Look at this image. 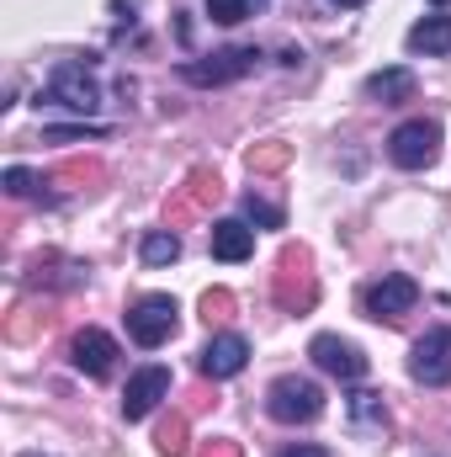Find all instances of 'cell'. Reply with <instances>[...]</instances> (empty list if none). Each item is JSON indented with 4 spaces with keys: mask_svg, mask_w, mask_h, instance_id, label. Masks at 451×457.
<instances>
[{
    "mask_svg": "<svg viewBox=\"0 0 451 457\" xmlns=\"http://www.w3.org/2000/svg\"><path fill=\"white\" fill-rule=\"evenodd\" d=\"M282 457H330V453H324V447H308V442H303V447H287Z\"/></svg>",
    "mask_w": 451,
    "mask_h": 457,
    "instance_id": "obj_30",
    "label": "cell"
},
{
    "mask_svg": "<svg viewBox=\"0 0 451 457\" xmlns=\"http://www.w3.org/2000/svg\"><path fill=\"white\" fill-rule=\"evenodd\" d=\"M409 372H414V383H425V388L451 383V330H425V336L414 341Z\"/></svg>",
    "mask_w": 451,
    "mask_h": 457,
    "instance_id": "obj_10",
    "label": "cell"
},
{
    "mask_svg": "<svg viewBox=\"0 0 451 457\" xmlns=\"http://www.w3.org/2000/svg\"><path fill=\"white\" fill-rule=\"evenodd\" d=\"M48 144H80V138H107L102 122H86V128H43Z\"/></svg>",
    "mask_w": 451,
    "mask_h": 457,
    "instance_id": "obj_27",
    "label": "cell"
},
{
    "mask_svg": "<svg viewBox=\"0 0 451 457\" xmlns=\"http://www.w3.org/2000/svg\"><path fill=\"white\" fill-rule=\"evenodd\" d=\"M244 213H250L255 224H266V228H282V224H287V219H282V208H276V203H266V197H255V192L244 197Z\"/></svg>",
    "mask_w": 451,
    "mask_h": 457,
    "instance_id": "obj_28",
    "label": "cell"
},
{
    "mask_svg": "<svg viewBox=\"0 0 451 457\" xmlns=\"http://www.w3.org/2000/svg\"><path fill=\"white\" fill-rule=\"evenodd\" d=\"M266 410H271V420H282V426H308V420L324 415V388H319L314 378L287 372V378H276V383L266 388Z\"/></svg>",
    "mask_w": 451,
    "mask_h": 457,
    "instance_id": "obj_2",
    "label": "cell"
},
{
    "mask_svg": "<svg viewBox=\"0 0 451 457\" xmlns=\"http://www.w3.org/2000/svg\"><path fill=\"white\" fill-rule=\"evenodd\" d=\"M409 54H451V16H425L409 27Z\"/></svg>",
    "mask_w": 451,
    "mask_h": 457,
    "instance_id": "obj_18",
    "label": "cell"
},
{
    "mask_svg": "<svg viewBox=\"0 0 451 457\" xmlns=\"http://www.w3.org/2000/svg\"><path fill=\"white\" fill-rule=\"evenodd\" d=\"M414 303H420V282L404 277V271H388L382 282H372V287L361 293V314L377 320V325H398Z\"/></svg>",
    "mask_w": 451,
    "mask_h": 457,
    "instance_id": "obj_5",
    "label": "cell"
},
{
    "mask_svg": "<svg viewBox=\"0 0 451 457\" xmlns=\"http://www.w3.org/2000/svg\"><path fill=\"white\" fill-rule=\"evenodd\" d=\"M271 298H276L282 314H308L319 303V277H314L308 245H282L276 271H271Z\"/></svg>",
    "mask_w": 451,
    "mask_h": 457,
    "instance_id": "obj_1",
    "label": "cell"
},
{
    "mask_svg": "<svg viewBox=\"0 0 451 457\" xmlns=\"http://www.w3.org/2000/svg\"><path fill=\"white\" fill-rule=\"evenodd\" d=\"M244 165H250L255 176H276V170H287V165H292V144H282V138H266V144H250V154H244Z\"/></svg>",
    "mask_w": 451,
    "mask_h": 457,
    "instance_id": "obj_19",
    "label": "cell"
},
{
    "mask_svg": "<svg viewBox=\"0 0 451 457\" xmlns=\"http://www.w3.org/2000/svg\"><path fill=\"white\" fill-rule=\"evenodd\" d=\"M255 48H224V54H208V59H186L181 64V80L186 86H234V80H244L250 70H255Z\"/></svg>",
    "mask_w": 451,
    "mask_h": 457,
    "instance_id": "obj_7",
    "label": "cell"
},
{
    "mask_svg": "<svg viewBox=\"0 0 451 457\" xmlns=\"http://www.w3.org/2000/svg\"><path fill=\"white\" fill-rule=\"evenodd\" d=\"M138 255H144V266H170V261H181V234L176 228H149Z\"/></svg>",
    "mask_w": 451,
    "mask_h": 457,
    "instance_id": "obj_21",
    "label": "cell"
},
{
    "mask_svg": "<svg viewBox=\"0 0 451 457\" xmlns=\"http://www.w3.org/2000/svg\"><path fill=\"white\" fill-rule=\"evenodd\" d=\"M154 447H160V457H186L192 453V426H186V415H165V420L154 426Z\"/></svg>",
    "mask_w": 451,
    "mask_h": 457,
    "instance_id": "obj_20",
    "label": "cell"
},
{
    "mask_svg": "<svg viewBox=\"0 0 451 457\" xmlns=\"http://www.w3.org/2000/svg\"><path fill=\"white\" fill-rule=\"evenodd\" d=\"M335 5H345V11H350V5H366V0H335Z\"/></svg>",
    "mask_w": 451,
    "mask_h": 457,
    "instance_id": "obj_31",
    "label": "cell"
},
{
    "mask_svg": "<svg viewBox=\"0 0 451 457\" xmlns=\"http://www.w3.org/2000/svg\"><path fill=\"white\" fill-rule=\"evenodd\" d=\"M48 181H80V187H96V181H107V170H102V160H64V165H53Z\"/></svg>",
    "mask_w": 451,
    "mask_h": 457,
    "instance_id": "obj_23",
    "label": "cell"
},
{
    "mask_svg": "<svg viewBox=\"0 0 451 457\" xmlns=\"http://www.w3.org/2000/svg\"><path fill=\"white\" fill-rule=\"evenodd\" d=\"M117 356H122L117 341L107 336V330H96V325H91V330H80V336L70 341V361H75L86 378H107V372L117 367Z\"/></svg>",
    "mask_w": 451,
    "mask_h": 457,
    "instance_id": "obj_13",
    "label": "cell"
},
{
    "mask_svg": "<svg viewBox=\"0 0 451 457\" xmlns=\"http://www.w3.org/2000/svg\"><path fill=\"white\" fill-rule=\"evenodd\" d=\"M91 271L80 266V261H64V255H37V266H32V282H48V287H80Z\"/></svg>",
    "mask_w": 451,
    "mask_h": 457,
    "instance_id": "obj_17",
    "label": "cell"
},
{
    "mask_svg": "<svg viewBox=\"0 0 451 457\" xmlns=\"http://www.w3.org/2000/svg\"><path fill=\"white\" fill-rule=\"evenodd\" d=\"M48 102H53V107H70V112H80V117H91L96 107H102V91H96V80H91L86 64L64 59V64L48 75Z\"/></svg>",
    "mask_w": 451,
    "mask_h": 457,
    "instance_id": "obj_8",
    "label": "cell"
},
{
    "mask_svg": "<svg viewBox=\"0 0 451 457\" xmlns=\"http://www.w3.org/2000/svg\"><path fill=\"white\" fill-rule=\"evenodd\" d=\"M197 457H244L239 442H228V436H213V442H202V453Z\"/></svg>",
    "mask_w": 451,
    "mask_h": 457,
    "instance_id": "obj_29",
    "label": "cell"
},
{
    "mask_svg": "<svg viewBox=\"0 0 451 457\" xmlns=\"http://www.w3.org/2000/svg\"><path fill=\"white\" fill-rule=\"evenodd\" d=\"M21 457H43V453H21Z\"/></svg>",
    "mask_w": 451,
    "mask_h": 457,
    "instance_id": "obj_32",
    "label": "cell"
},
{
    "mask_svg": "<svg viewBox=\"0 0 451 457\" xmlns=\"http://www.w3.org/2000/svg\"><path fill=\"white\" fill-rule=\"evenodd\" d=\"M436 154H441V122L436 117H409L388 138V160L398 170H425V165H436Z\"/></svg>",
    "mask_w": 451,
    "mask_h": 457,
    "instance_id": "obj_3",
    "label": "cell"
},
{
    "mask_svg": "<svg viewBox=\"0 0 451 457\" xmlns=\"http://www.w3.org/2000/svg\"><path fill=\"white\" fill-rule=\"evenodd\" d=\"M228 314H234V293H228V287H208V293H202V320H208V325H224Z\"/></svg>",
    "mask_w": 451,
    "mask_h": 457,
    "instance_id": "obj_26",
    "label": "cell"
},
{
    "mask_svg": "<svg viewBox=\"0 0 451 457\" xmlns=\"http://www.w3.org/2000/svg\"><path fill=\"white\" fill-rule=\"evenodd\" d=\"M436 5H441V0H436Z\"/></svg>",
    "mask_w": 451,
    "mask_h": 457,
    "instance_id": "obj_33",
    "label": "cell"
},
{
    "mask_svg": "<svg viewBox=\"0 0 451 457\" xmlns=\"http://www.w3.org/2000/svg\"><path fill=\"white\" fill-rule=\"evenodd\" d=\"M181 309H176V298L170 293H149V298H138L133 309H127V336L144 345V351H154V345H165L176 336V320Z\"/></svg>",
    "mask_w": 451,
    "mask_h": 457,
    "instance_id": "obj_6",
    "label": "cell"
},
{
    "mask_svg": "<svg viewBox=\"0 0 451 457\" xmlns=\"http://www.w3.org/2000/svg\"><path fill=\"white\" fill-rule=\"evenodd\" d=\"M165 399H170V372H165V367H138V372L127 378V388H122V415H127V420H144V415H154Z\"/></svg>",
    "mask_w": 451,
    "mask_h": 457,
    "instance_id": "obj_11",
    "label": "cell"
},
{
    "mask_svg": "<svg viewBox=\"0 0 451 457\" xmlns=\"http://www.w3.org/2000/svg\"><path fill=\"white\" fill-rule=\"evenodd\" d=\"M409 96H414V75H409V70H382V75L366 80V102L398 107V102H409Z\"/></svg>",
    "mask_w": 451,
    "mask_h": 457,
    "instance_id": "obj_16",
    "label": "cell"
},
{
    "mask_svg": "<svg viewBox=\"0 0 451 457\" xmlns=\"http://www.w3.org/2000/svg\"><path fill=\"white\" fill-rule=\"evenodd\" d=\"M345 410H350V431H356V436H372V442H382V436L393 431V420H388V404H382V394H372V388H356V394L345 399Z\"/></svg>",
    "mask_w": 451,
    "mask_h": 457,
    "instance_id": "obj_14",
    "label": "cell"
},
{
    "mask_svg": "<svg viewBox=\"0 0 451 457\" xmlns=\"http://www.w3.org/2000/svg\"><path fill=\"white\" fill-rule=\"evenodd\" d=\"M43 330H48V314H37L32 303H16L5 314V341H37Z\"/></svg>",
    "mask_w": 451,
    "mask_h": 457,
    "instance_id": "obj_22",
    "label": "cell"
},
{
    "mask_svg": "<svg viewBox=\"0 0 451 457\" xmlns=\"http://www.w3.org/2000/svg\"><path fill=\"white\" fill-rule=\"evenodd\" d=\"M218 197H224V181H218V170H208V165H197L176 192H170V203H165V219L170 228L176 224H192V219H208L213 208H218Z\"/></svg>",
    "mask_w": 451,
    "mask_h": 457,
    "instance_id": "obj_4",
    "label": "cell"
},
{
    "mask_svg": "<svg viewBox=\"0 0 451 457\" xmlns=\"http://www.w3.org/2000/svg\"><path fill=\"white\" fill-rule=\"evenodd\" d=\"M244 361H250V341L244 336H213V341L197 351V372L202 378H239L244 372Z\"/></svg>",
    "mask_w": 451,
    "mask_h": 457,
    "instance_id": "obj_12",
    "label": "cell"
},
{
    "mask_svg": "<svg viewBox=\"0 0 451 457\" xmlns=\"http://www.w3.org/2000/svg\"><path fill=\"white\" fill-rule=\"evenodd\" d=\"M5 192H11V197H43V176L27 170V165H11V170H5Z\"/></svg>",
    "mask_w": 451,
    "mask_h": 457,
    "instance_id": "obj_25",
    "label": "cell"
},
{
    "mask_svg": "<svg viewBox=\"0 0 451 457\" xmlns=\"http://www.w3.org/2000/svg\"><path fill=\"white\" fill-rule=\"evenodd\" d=\"M266 0H208V16L218 21V27H239L250 11H260Z\"/></svg>",
    "mask_w": 451,
    "mask_h": 457,
    "instance_id": "obj_24",
    "label": "cell"
},
{
    "mask_svg": "<svg viewBox=\"0 0 451 457\" xmlns=\"http://www.w3.org/2000/svg\"><path fill=\"white\" fill-rule=\"evenodd\" d=\"M308 356H314L319 372H330V378H340V383H361V378H366V351H361L356 341L314 336V341H308Z\"/></svg>",
    "mask_w": 451,
    "mask_h": 457,
    "instance_id": "obj_9",
    "label": "cell"
},
{
    "mask_svg": "<svg viewBox=\"0 0 451 457\" xmlns=\"http://www.w3.org/2000/svg\"><path fill=\"white\" fill-rule=\"evenodd\" d=\"M208 245H213L218 261H250L255 255V228L239 224V219H218L208 228Z\"/></svg>",
    "mask_w": 451,
    "mask_h": 457,
    "instance_id": "obj_15",
    "label": "cell"
}]
</instances>
